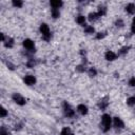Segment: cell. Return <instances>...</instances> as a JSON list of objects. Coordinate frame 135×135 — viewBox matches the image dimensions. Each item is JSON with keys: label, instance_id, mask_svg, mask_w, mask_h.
Masks as SVG:
<instances>
[{"label": "cell", "instance_id": "19", "mask_svg": "<svg viewBox=\"0 0 135 135\" xmlns=\"http://www.w3.org/2000/svg\"><path fill=\"white\" fill-rule=\"evenodd\" d=\"M127 103L129 104V105H134L135 104V96H132V97H130V98H128V100H127Z\"/></svg>", "mask_w": 135, "mask_h": 135}, {"label": "cell", "instance_id": "17", "mask_svg": "<svg viewBox=\"0 0 135 135\" xmlns=\"http://www.w3.org/2000/svg\"><path fill=\"white\" fill-rule=\"evenodd\" d=\"M52 16H53V18H58L59 17V9H57V8H52Z\"/></svg>", "mask_w": 135, "mask_h": 135}, {"label": "cell", "instance_id": "11", "mask_svg": "<svg viewBox=\"0 0 135 135\" xmlns=\"http://www.w3.org/2000/svg\"><path fill=\"white\" fill-rule=\"evenodd\" d=\"M126 11H127L129 14H131V15L135 14V4H133V3L128 4V5L126 6Z\"/></svg>", "mask_w": 135, "mask_h": 135}, {"label": "cell", "instance_id": "28", "mask_svg": "<svg viewBox=\"0 0 135 135\" xmlns=\"http://www.w3.org/2000/svg\"><path fill=\"white\" fill-rule=\"evenodd\" d=\"M104 36H105V33H98L97 36H96V38L97 39H100V38H103Z\"/></svg>", "mask_w": 135, "mask_h": 135}, {"label": "cell", "instance_id": "23", "mask_svg": "<svg viewBox=\"0 0 135 135\" xmlns=\"http://www.w3.org/2000/svg\"><path fill=\"white\" fill-rule=\"evenodd\" d=\"M128 51H129V46H123V47H121V49H120L119 54H126Z\"/></svg>", "mask_w": 135, "mask_h": 135}, {"label": "cell", "instance_id": "27", "mask_svg": "<svg viewBox=\"0 0 135 135\" xmlns=\"http://www.w3.org/2000/svg\"><path fill=\"white\" fill-rule=\"evenodd\" d=\"M122 25H123L122 20H121V19H118V20L116 21V26H122Z\"/></svg>", "mask_w": 135, "mask_h": 135}, {"label": "cell", "instance_id": "20", "mask_svg": "<svg viewBox=\"0 0 135 135\" xmlns=\"http://www.w3.org/2000/svg\"><path fill=\"white\" fill-rule=\"evenodd\" d=\"M13 44H14V40H13L12 38H8V39L5 41V46H6V47H12Z\"/></svg>", "mask_w": 135, "mask_h": 135}, {"label": "cell", "instance_id": "12", "mask_svg": "<svg viewBox=\"0 0 135 135\" xmlns=\"http://www.w3.org/2000/svg\"><path fill=\"white\" fill-rule=\"evenodd\" d=\"M76 21H77V23L78 24H84L85 23V17L84 16H81V15H79L77 18H76Z\"/></svg>", "mask_w": 135, "mask_h": 135}, {"label": "cell", "instance_id": "22", "mask_svg": "<svg viewBox=\"0 0 135 135\" xmlns=\"http://www.w3.org/2000/svg\"><path fill=\"white\" fill-rule=\"evenodd\" d=\"M96 74H97V72H96V70H95V69H93V68H92V69H90V70H89V75H90V76H92V77H93V76H96Z\"/></svg>", "mask_w": 135, "mask_h": 135}, {"label": "cell", "instance_id": "16", "mask_svg": "<svg viewBox=\"0 0 135 135\" xmlns=\"http://www.w3.org/2000/svg\"><path fill=\"white\" fill-rule=\"evenodd\" d=\"M84 32H85L86 34H93V33H94V27L91 26V25H86L85 28H84Z\"/></svg>", "mask_w": 135, "mask_h": 135}, {"label": "cell", "instance_id": "8", "mask_svg": "<svg viewBox=\"0 0 135 135\" xmlns=\"http://www.w3.org/2000/svg\"><path fill=\"white\" fill-rule=\"evenodd\" d=\"M50 4H51V6L53 7V8H59L60 6H62V1H60V0H53V1H51L50 2Z\"/></svg>", "mask_w": 135, "mask_h": 135}, {"label": "cell", "instance_id": "7", "mask_svg": "<svg viewBox=\"0 0 135 135\" xmlns=\"http://www.w3.org/2000/svg\"><path fill=\"white\" fill-rule=\"evenodd\" d=\"M116 57H117V55H116L115 53H113L112 51H108V52L105 53V59L109 60V61H113V60H115Z\"/></svg>", "mask_w": 135, "mask_h": 135}, {"label": "cell", "instance_id": "3", "mask_svg": "<svg viewBox=\"0 0 135 135\" xmlns=\"http://www.w3.org/2000/svg\"><path fill=\"white\" fill-rule=\"evenodd\" d=\"M13 100H14L17 104H20V105L25 104V99H24V97L21 96L19 93H15V94H13Z\"/></svg>", "mask_w": 135, "mask_h": 135}, {"label": "cell", "instance_id": "14", "mask_svg": "<svg viewBox=\"0 0 135 135\" xmlns=\"http://www.w3.org/2000/svg\"><path fill=\"white\" fill-rule=\"evenodd\" d=\"M105 12H107V8H105L104 6H99V7H98V12H97V14L99 15V17H101L102 15L105 14Z\"/></svg>", "mask_w": 135, "mask_h": 135}, {"label": "cell", "instance_id": "18", "mask_svg": "<svg viewBox=\"0 0 135 135\" xmlns=\"http://www.w3.org/2000/svg\"><path fill=\"white\" fill-rule=\"evenodd\" d=\"M99 108L101 109V110H104L107 107H108V101H105V100H101L100 102H99Z\"/></svg>", "mask_w": 135, "mask_h": 135}, {"label": "cell", "instance_id": "26", "mask_svg": "<svg viewBox=\"0 0 135 135\" xmlns=\"http://www.w3.org/2000/svg\"><path fill=\"white\" fill-rule=\"evenodd\" d=\"M131 30H132V33L135 34V17L133 18V22H132V27H131Z\"/></svg>", "mask_w": 135, "mask_h": 135}, {"label": "cell", "instance_id": "21", "mask_svg": "<svg viewBox=\"0 0 135 135\" xmlns=\"http://www.w3.org/2000/svg\"><path fill=\"white\" fill-rule=\"evenodd\" d=\"M22 4H23V3H22V1H19V0H17V1H16V0H14V1H13V5H14V6H16V7H21V6H22Z\"/></svg>", "mask_w": 135, "mask_h": 135}, {"label": "cell", "instance_id": "4", "mask_svg": "<svg viewBox=\"0 0 135 135\" xmlns=\"http://www.w3.org/2000/svg\"><path fill=\"white\" fill-rule=\"evenodd\" d=\"M63 110H64L65 116H68V117H72V116H74V114H75L74 110L71 108V105H70L68 102H64V103H63Z\"/></svg>", "mask_w": 135, "mask_h": 135}, {"label": "cell", "instance_id": "25", "mask_svg": "<svg viewBox=\"0 0 135 135\" xmlns=\"http://www.w3.org/2000/svg\"><path fill=\"white\" fill-rule=\"evenodd\" d=\"M6 114H7L6 110H5L4 108H2V109H1V113H0V116H1V117H4V116H6Z\"/></svg>", "mask_w": 135, "mask_h": 135}, {"label": "cell", "instance_id": "5", "mask_svg": "<svg viewBox=\"0 0 135 135\" xmlns=\"http://www.w3.org/2000/svg\"><path fill=\"white\" fill-rule=\"evenodd\" d=\"M23 46L28 51H33L35 49V43L31 39H25L23 40Z\"/></svg>", "mask_w": 135, "mask_h": 135}, {"label": "cell", "instance_id": "13", "mask_svg": "<svg viewBox=\"0 0 135 135\" xmlns=\"http://www.w3.org/2000/svg\"><path fill=\"white\" fill-rule=\"evenodd\" d=\"M61 135H74L70 128H63L61 131Z\"/></svg>", "mask_w": 135, "mask_h": 135}, {"label": "cell", "instance_id": "10", "mask_svg": "<svg viewBox=\"0 0 135 135\" xmlns=\"http://www.w3.org/2000/svg\"><path fill=\"white\" fill-rule=\"evenodd\" d=\"M77 111H78L81 115H85V114L88 113V108H86V105H84V104H79V105L77 107Z\"/></svg>", "mask_w": 135, "mask_h": 135}, {"label": "cell", "instance_id": "1", "mask_svg": "<svg viewBox=\"0 0 135 135\" xmlns=\"http://www.w3.org/2000/svg\"><path fill=\"white\" fill-rule=\"evenodd\" d=\"M100 128L102 129V131L107 132L110 130L111 128V116L108 114H103L101 117V123H100Z\"/></svg>", "mask_w": 135, "mask_h": 135}, {"label": "cell", "instance_id": "15", "mask_svg": "<svg viewBox=\"0 0 135 135\" xmlns=\"http://www.w3.org/2000/svg\"><path fill=\"white\" fill-rule=\"evenodd\" d=\"M98 17H99V15H98L97 13H91V14H89V20H90V21H94V20H96Z\"/></svg>", "mask_w": 135, "mask_h": 135}, {"label": "cell", "instance_id": "24", "mask_svg": "<svg viewBox=\"0 0 135 135\" xmlns=\"http://www.w3.org/2000/svg\"><path fill=\"white\" fill-rule=\"evenodd\" d=\"M129 84L131 86H135V77H132L130 80H129Z\"/></svg>", "mask_w": 135, "mask_h": 135}, {"label": "cell", "instance_id": "30", "mask_svg": "<svg viewBox=\"0 0 135 135\" xmlns=\"http://www.w3.org/2000/svg\"><path fill=\"white\" fill-rule=\"evenodd\" d=\"M77 71H79V72H82V71H84V69L82 68V65H78V66H77Z\"/></svg>", "mask_w": 135, "mask_h": 135}, {"label": "cell", "instance_id": "9", "mask_svg": "<svg viewBox=\"0 0 135 135\" xmlns=\"http://www.w3.org/2000/svg\"><path fill=\"white\" fill-rule=\"evenodd\" d=\"M114 126L116 127V128H119V129H122L123 128V121L119 118V117H115L114 118Z\"/></svg>", "mask_w": 135, "mask_h": 135}, {"label": "cell", "instance_id": "29", "mask_svg": "<svg viewBox=\"0 0 135 135\" xmlns=\"http://www.w3.org/2000/svg\"><path fill=\"white\" fill-rule=\"evenodd\" d=\"M34 64H35V62H34V60H32V59H31V60H30V61L26 63V65H27L28 68H32V66H34Z\"/></svg>", "mask_w": 135, "mask_h": 135}, {"label": "cell", "instance_id": "6", "mask_svg": "<svg viewBox=\"0 0 135 135\" xmlns=\"http://www.w3.org/2000/svg\"><path fill=\"white\" fill-rule=\"evenodd\" d=\"M23 81L27 84V85H33L36 83V78L33 76V75H27L23 78Z\"/></svg>", "mask_w": 135, "mask_h": 135}, {"label": "cell", "instance_id": "2", "mask_svg": "<svg viewBox=\"0 0 135 135\" xmlns=\"http://www.w3.org/2000/svg\"><path fill=\"white\" fill-rule=\"evenodd\" d=\"M40 33H41L43 39L50 40V38H51V32H50V28H49V25L47 24L42 23L40 25Z\"/></svg>", "mask_w": 135, "mask_h": 135}]
</instances>
